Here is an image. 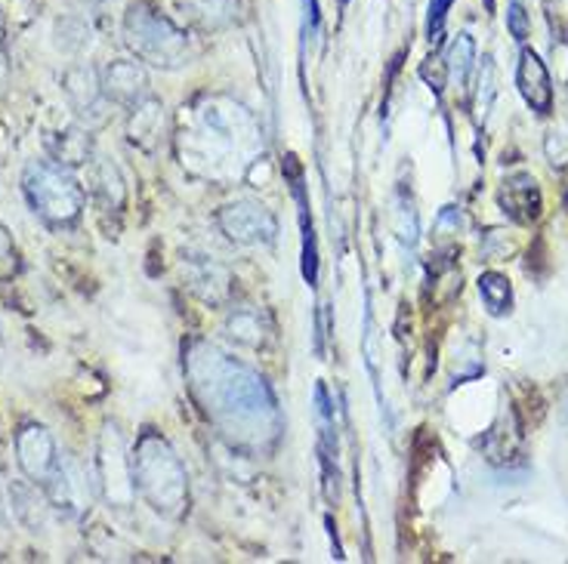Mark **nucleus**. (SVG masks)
<instances>
[{
	"mask_svg": "<svg viewBox=\"0 0 568 564\" xmlns=\"http://www.w3.org/2000/svg\"><path fill=\"white\" fill-rule=\"evenodd\" d=\"M62 96L69 102V109L74 112V117L87 124L90 130L102 127L109 121V109L112 102L102 90L100 71L93 65H71L65 74H62Z\"/></svg>",
	"mask_w": 568,
	"mask_h": 564,
	"instance_id": "6e6552de",
	"label": "nucleus"
},
{
	"mask_svg": "<svg viewBox=\"0 0 568 564\" xmlns=\"http://www.w3.org/2000/svg\"><path fill=\"white\" fill-rule=\"evenodd\" d=\"M183 281L189 287V294H195L207 306H223L232 297V275H229V268L211 259V256H185Z\"/></svg>",
	"mask_w": 568,
	"mask_h": 564,
	"instance_id": "f8f14e48",
	"label": "nucleus"
},
{
	"mask_svg": "<svg viewBox=\"0 0 568 564\" xmlns=\"http://www.w3.org/2000/svg\"><path fill=\"white\" fill-rule=\"evenodd\" d=\"M0 522H3V503H0Z\"/></svg>",
	"mask_w": 568,
	"mask_h": 564,
	"instance_id": "cd10ccee",
	"label": "nucleus"
},
{
	"mask_svg": "<svg viewBox=\"0 0 568 564\" xmlns=\"http://www.w3.org/2000/svg\"><path fill=\"white\" fill-rule=\"evenodd\" d=\"M13 451L16 463L22 469L26 481H34V484H47L50 475L57 472L59 465V444L53 432L41 423H22L19 432L13 438Z\"/></svg>",
	"mask_w": 568,
	"mask_h": 564,
	"instance_id": "9d476101",
	"label": "nucleus"
},
{
	"mask_svg": "<svg viewBox=\"0 0 568 564\" xmlns=\"http://www.w3.org/2000/svg\"><path fill=\"white\" fill-rule=\"evenodd\" d=\"M393 226H396L398 240H402L405 247H417V240H420V219H417V211H414L412 195H405V192H398L396 195Z\"/></svg>",
	"mask_w": 568,
	"mask_h": 564,
	"instance_id": "4be33fe9",
	"label": "nucleus"
},
{
	"mask_svg": "<svg viewBox=\"0 0 568 564\" xmlns=\"http://www.w3.org/2000/svg\"><path fill=\"white\" fill-rule=\"evenodd\" d=\"M97 491L114 509H128L136 500L128 438L112 420L102 425L97 441Z\"/></svg>",
	"mask_w": 568,
	"mask_h": 564,
	"instance_id": "423d86ee",
	"label": "nucleus"
},
{
	"mask_svg": "<svg viewBox=\"0 0 568 564\" xmlns=\"http://www.w3.org/2000/svg\"><path fill=\"white\" fill-rule=\"evenodd\" d=\"M183 370L201 413L232 448L266 453L278 444L284 429L282 410L256 370L204 339L185 346Z\"/></svg>",
	"mask_w": 568,
	"mask_h": 564,
	"instance_id": "f257e3e1",
	"label": "nucleus"
},
{
	"mask_svg": "<svg viewBox=\"0 0 568 564\" xmlns=\"http://www.w3.org/2000/svg\"><path fill=\"white\" fill-rule=\"evenodd\" d=\"M516 86H519L523 100L531 105V112L547 114L554 109V81H550V71L544 65V59L535 50H528V47L519 53Z\"/></svg>",
	"mask_w": 568,
	"mask_h": 564,
	"instance_id": "ddd939ff",
	"label": "nucleus"
},
{
	"mask_svg": "<svg viewBox=\"0 0 568 564\" xmlns=\"http://www.w3.org/2000/svg\"><path fill=\"white\" fill-rule=\"evenodd\" d=\"M507 29L519 43L528 41V31H531V19H528L526 7H523V0H510V7H507Z\"/></svg>",
	"mask_w": 568,
	"mask_h": 564,
	"instance_id": "393cba45",
	"label": "nucleus"
},
{
	"mask_svg": "<svg viewBox=\"0 0 568 564\" xmlns=\"http://www.w3.org/2000/svg\"><path fill=\"white\" fill-rule=\"evenodd\" d=\"M22 259H19V247H16L10 228L0 223V284H10L19 275Z\"/></svg>",
	"mask_w": 568,
	"mask_h": 564,
	"instance_id": "5701e85b",
	"label": "nucleus"
},
{
	"mask_svg": "<svg viewBox=\"0 0 568 564\" xmlns=\"http://www.w3.org/2000/svg\"><path fill=\"white\" fill-rule=\"evenodd\" d=\"M176 152L183 167L204 180L235 183L263 155V130L242 102L213 93L183 109Z\"/></svg>",
	"mask_w": 568,
	"mask_h": 564,
	"instance_id": "f03ea898",
	"label": "nucleus"
},
{
	"mask_svg": "<svg viewBox=\"0 0 568 564\" xmlns=\"http://www.w3.org/2000/svg\"><path fill=\"white\" fill-rule=\"evenodd\" d=\"M216 226L232 244L239 247H256V244H272L278 235V219L275 213L260 204V201L239 198L229 201L216 213Z\"/></svg>",
	"mask_w": 568,
	"mask_h": 564,
	"instance_id": "0eeeda50",
	"label": "nucleus"
},
{
	"mask_svg": "<svg viewBox=\"0 0 568 564\" xmlns=\"http://www.w3.org/2000/svg\"><path fill=\"white\" fill-rule=\"evenodd\" d=\"M130 465H133L136 494L155 509L158 515L180 522L189 512V475H185L183 460L171 448V441L155 429H145L130 448Z\"/></svg>",
	"mask_w": 568,
	"mask_h": 564,
	"instance_id": "7ed1b4c3",
	"label": "nucleus"
},
{
	"mask_svg": "<svg viewBox=\"0 0 568 564\" xmlns=\"http://www.w3.org/2000/svg\"><path fill=\"white\" fill-rule=\"evenodd\" d=\"M22 195L31 213L50 228L74 226L87 204L84 185L57 161H29L22 170Z\"/></svg>",
	"mask_w": 568,
	"mask_h": 564,
	"instance_id": "39448f33",
	"label": "nucleus"
},
{
	"mask_svg": "<svg viewBox=\"0 0 568 564\" xmlns=\"http://www.w3.org/2000/svg\"><path fill=\"white\" fill-rule=\"evenodd\" d=\"M473 62H476V41L464 31V34H457L455 41L448 43V50H445V71H448V81L457 86H467L469 74H473Z\"/></svg>",
	"mask_w": 568,
	"mask_h": 564,
	"instance_id": "aec40b11",
	"label": "nucleus"
},
{
	"mask_svg": "<svg viewBox=\"0 0 568 564\" xmlns=\"http://www.w3.org/2000/svg\"><path fill=\"white\" fill-rule=\"evenodd\" d=\"M102 90L112 105L121 109H133L136 102L145 96H152V84H149V71L142 65L140 59H112L105 69L100 71Z\"/></svg>",
	"mask_w": 568,
	"mask_h": 564,
	"instance_id": "9b49d317",
	"label": "nucleus"
},
{
	"mask_svg": "<svg viewBox=\"0 0 568 564\" xmlns=\"http://www.w3.org/2000/svg\"><path fill=\"white\" fill-rule=\"evenodd\" d=\"M128 112V140L136 148H142V152H155L161 140H164V124H168V114H164L161 100L145 96V100L136 102Z\"/></svg>",
	"mask_w": 568,
	"mask_h": 564,
	"instance_id": "f3484780",
	"label": "nucleus"
},
{
	"mask_svg": "<svg viewBox=\"0 0 568 564\" xmlns=\"http://www.w3.org/2000/svg\"><path fill=\"white\" fill-rule=\"evenodd\" d=\"M455 0H429V10H426V41L436 43L442 38V29H445V19H448V10H452Z\"/></svg>",
	"mask_w": 568,
	"mask_h": 564,
	"instance_id": "b1692460",
	"label": "nucleus"
},
{
	"mask_svg": "<svg viewBox=\"0 0 568 564\" xmlns=\"http://www.w3.org/2000/svg\"><path fill=\"white\" fill-rule=\"evenodd\" d=\"M341 3H343V7H346V3H349V0H341Z\"/></svg>",
	"mask_w": 568,
	"mask_h": 564,
	"instance_id": "c85d7f7f",
	"label": "nucleus"
},
{
	"mask_svg": "<svg viewBox=\"0 0 568 564\" xmlns=\"http://www.w3.org/2000/svg\"><path fill=\"white\" fill-rule=\"evenodd\" d=\"M476 284H479V297H483L488 315L500 318V315H507L513 309V287L507 275H500V271H483Z\"/></svg>",
	"mask_w": 568,
	"mask_h": 564,
	"instance_id": "412c9836",
	"label": "nucleus"
},
{
	"mask_svg": "<svg viewBox=\"0 0 568 564\" xmlns=\"http://www.w3.org/2000/svg\"><path fill=\"white\" fill-rule=\"evenodd\" d=\"M189 19L207 31L229 29L239 19V0H176Z\"/></svg>",
	"mask_w": 568,
	"mask_h": 564,
	"instance_id": "6ab92c4d",
	"label": "nucleus"
},
{
	"mask_svg": "<svg viewBox=\"0 0 568 564\" xmlns=\"http://www.w3.org/2000/svg\"><path fill=\"white\" fill-rule=\"evenodd\" d=\"M47 155L50 161H57L62 167L78 170L87 167L93 161V130L87 124H69V127H59L53 133H47Z\"/></svg>",
	"mask_w": 568,
	"mask_h": 564,
	"instance_id": "4468645a",
	"label": "nucleus"
},
{
	"mask_svg": "<svg viewBox=\"0 0 568 564\" xmlns=\"http://www.w3.org/2000/svg\"><path fill=\"white\" fill-rule=\"evenodd\" d=\"M43 494L50 500V506L62 512L65 519H81L90 509L93 494H100V491H97V481H90L84 465L78 463L71 453H62L57 472L43 484Z\"/></svg>",
	"mask_w": 568,
	"mask_h": 564,
	"instance_id": "1a4fd4ad",
	"label": "nucleus"
},
{
	"mask_svg": "<svg viewBox=\"0 0 568 564\" xmlns=\"http://www.w3.org/2000/svg\"><path fill=\"white\" fill-rule=\"evenodd\" d=\"M124 43L142 65L161 71L185 69L195 59V43L180 25L149 0H133L124 13Z\"/></svg>",
	"mask_w": 568,
	"mask_h": 564,
	"instance_id": "20e7f679",
	"label": "nucleus"
},
{
	"mask_svg": "<svg viewBox=\"0 0 568 564\" xmlns=\"http://www.w3.org/2000/svg\"><path fill=\"white\" fill-rule=\"evenodd\" d=\"M10 74H13V69H10V57H7L3 47H0V102H3L7 90H10Z\"/></svg>",
	"mask_w": 568,
	"mask_h": 564,
	"instance_id": "a878e982",
	"label": "nucleus"
},
{
	"mask_svg": "<svg viewBox=\"0 0 568 564\" xmlns=\"http://www.w3.org/2000/svg\"><path fill=\"white\" fill-rule=\"evenodd\" d=\"M3 38H7V22H3V13H0V47H3Z\"/></svg>",
	"mask_w": 568,
	"mask_h": 564,
	"instance_id": "bb28decb",
	"label": "nucleus"
},
{
	"mask_svg": "<svg viewBox=\"0 0 568 564\" xmlns=\"http://www.w3.org/2000/svg\"><path fill=\"white\" fill-rule=\"evenodd\" d=\"M500 207L510 213L516 223H535L544 207L540 188L531 173H513L500 185Z\"/></svg>",
	"mask_w": 568,
	"mask_h": 564,
	"instance_id": "dca6fc26",
	"label": "nucleus"
},
{
	"mask_svg": "<svg viewBox=\"0 0 568 564\" xmlns=\"http://www.w3.org/2000/svg\"><path fill=\"white\" fill-rule=\"evenodd\" d=\"M87 192L93 195V201L100 204L102 211H124L128 204V185L118 164H112L109 157H93L87 164Z\"/></svg>",
	"mask_w": 568,
	"mask_h": 564,
	"instance_id": "2eb2a0df",
	"label": "nucleus"
},
{
	"mask_svg": "<svg viewBox=\"0 0 568 564\" xmlns=\"http://www.w3.org/2000/svg\"><path fill=\"white\" fill-rule=\"evenodd\" d=\"M226 334L239 346L247 349H263L266 339H270V325H266V315L254 306H242V309H232L226 318Z\"/></svg>",
	"mask_w": 568,
	"mask_h": 564,
	"instance_id": "a211bd4d",
	"label": "nucleus"
}]
</instances>
